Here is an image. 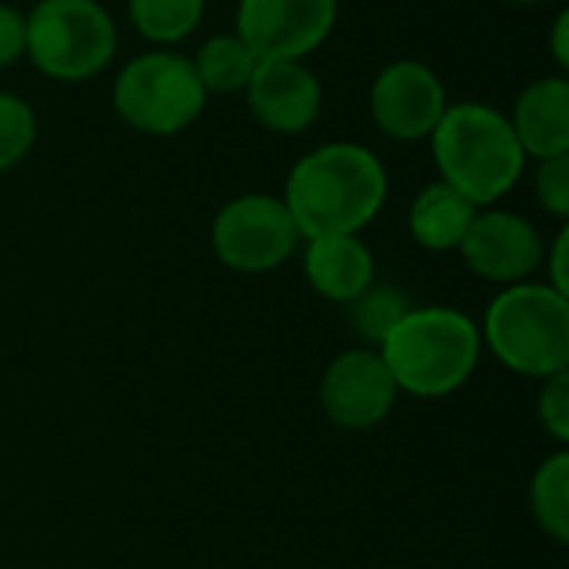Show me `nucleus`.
Masks as SVG:
<instances>
[{"label": "nucleus", "instance_id": "obj_1", "mask_svg": "<svg viewBox=\"0 0 569 569\" xmlns=\"http://www.w3.org/2000/svg\"><path fill=\"white\" fill-rule=\"evenodd\" d=\"M387 200V170L380 157L357 143H327L310 150L287 177L283 207L300 237H357Z\"/></svg>", "mask_w": 569, "mask_h": 569}, {"label": "nucleus", "instance_id": "obj_2", "mask_svg": "<svg viewBox=\"0 0 569 569\" xmlns=\"http://www.w3.org/2000/svg\"><path fill=\"white\" fill-rule=\"evenodd\" d=\"M430 140L443 183L463 193L473 207H490L510 193L527 163L510 120L487 103L447 107Z\"/></svg>", "mask_w": 569, "mask_h": 569}, {"label": "nucleus", "instance_id": "obj_3", "mask_svg": "<svg viewBox=\"0 0 569 569\" xmlns=\"http://www.w3.org/2000/svg\"><path fill=\"white\" fill-rule=\"evenodd\" d=\"M480 330L450 307L410 310L380 343V357L397 390L413 397H447L460 390L480 360Z\"/></svg>", "mask_w": 569, "mask_h": 569}, {"label": "nucleus", "instance_id": "obj_4", "mask_svg": "<svg viewBox=\"0 0 569 569\" xmlns=\"http://www.w3.org/2000/svg\"><path fill=\"white\" fill-rule=\"evenodd\" d=\"M483 337L493 357L523 377L569 367V300L550 283H510L487 310Z\"/></svg>", "mask_w": 569, "mask_h": 569}, {"label": "nucleus", "instance_id": "obj_5", "mask_svg": "<svg viewBox=\"0 0 569 569\" xmlns=\"http://www.w3.org/2000/svg\"><path fill=\"white\" fill-rule=\"evenodd\" d=\"M117 50V27L97 0H40L27 17V57L53 80H87Z\"/></svg>", "mask_w": 569, "mask_h": 569}, {"label": "nucleus", "instance_id": "obj_6", "mask_svg": "<svg viewBox=\"0 0 569 569\" xmlns=\"http://www.w3.org/2000/svg\"><path fill=\"white\" fill-rule=\"evenodd\" d=\"M207 103V90L193 70V60L153 50L133 57L117 83H113V107L140 133L170 137L187 130Z\"/></svg>", "mask_w": 569, "mask_h": 569}, {"label": "nucleus", "instance_id": "obj_7", "mask_svg": "<svg viewBox=\"0 0 569 569\" xmlns=\"http://www.w3.org/2000/svg\"><path fill=\"white\" fill-rule=\"evenodd\" d=\"M213 253L240 273H267L280 267L300 243V230L283 200L247 193L230 200L210 230Z\"/></svg>", "mask_w": 569, "mask_h": 569}, {"label": "nucleus", "instance_id": "obj_8", "mask_svg": "<svg viewBox=\"0 0 569 569\" xmlns=\"http://www.w3.org/2000/svg\"><path fill=\"white\" fill-rule=\"evenodd\" d=\"M337 23V0H240L237 37L260 60H303Z\"/></svg>", "mask_w": 569, "mask_h": 569}, {"label": "nucleus", "instance_id": "obj_9", "mask_svg": "<svg viewBox=\"0 0 569 569\" xmlns=\"http://www.w3.org/2000/svg\"><path fill=\"white\" fill-rule=\"evenodd\" d=\"M447 90L440 77L417 60H397L383 67L370 87V113L387 137L423 140L447 113Z\"/></svg>", "mask_w": 569, "mask_h": 569}, {"label": "nucleus", "instance_id": "obj_10", "mask_svg": "<svg viewBox=\"0 0 569 569\" xmlns=\"http://www.w3.org/2000/svg\"><path fill=\"white\" fill-rule=\"evenodd\" d=\"M397 380L387 370L377 350H347L340 353L320 383V403L330 423L343 430L377 427L397 400Z\"/></svg>", "mask_w": 569, "mask_h": 569}, {"label": "nucleus", "instance_id": "obj_11", "mask_svg": "<svg viewBox=\"0 0 569 569\" xmlns=\"http://www.w3.org/2000/svg\"><path fill=\"white\" fill-rule=\"evenodd\" d=\"M457 250L477 277L493 283H523L543 260L537 227L507 210H477Z\"/></svg>", "mask_w": 569, "mask_h": 569}, {"label": "nucleus", "instance_id": "obj_12", "mask_svg": "<svg viewBox=\"0 0 569 569\" xmlns=\"http://www.w3.org/2000/svg\"><path fill=\"white\" fill-rule=\"evenodd\" d=\"M243 90L250 113L277 133L307 130L323 107L320 80L300 60H260Z\"/></svg>", "mask_w": 569, "mask_h": 569}, {"label": "nucleus", "instance_id": "obj_13", "mask_svg": "<svg viewBox=\"0 0 569 569\" xmlns=\"http://www.w3.org/2000/svg\"><path fill=\"white\" fill-rule=\"evenodd\" d=\"M527 157H563L569 153V83L563 77L533 80L510 120Z\"/></svg>", "mask_w": 569, "mask_h": 569}, {"label": "nucleus", "instance_id": "obj_14", "mask_svg": "<svg viewBox=\"0 0 569 569\" xmlns=\"http://www.w3.org/2000/svg\"><path fill=\"white\" fill-rule=\"evenodd\" d=\"M303 270L310 287L333 303H353L373 283V257L357 237L310 240Z\"/></svg>", "mask_w": 569, "mask_h": 569}, {"label": "nucleus", "instance_id": "obj_15", "mask_svg": "<svg viewBox=\"0 0 569 569\" xmlns=\"http://www.w3.org/2000/svg\"><path fill=\"white\" fill-rule=\"evenodd\" d=\"M480 207L450 183H430L410 207V233L427 250H457Z\"/></svg>", "mask_w": 569, "mask_h": 569}, {"label": "nucleus", "instance_id": "obj_16", "mask_svg": "<svg viewBox=\"0 0 569 569\" xmlns=\"http://www.w3.org/2000/svg\"><path fill=\"white\" fill-rule=\"evenodd\" d=\"M257 63L260 57L237 33H220L197 50L193 70L207 93H233L250 83Z\"/></svg>", "mask_w": 569, "mask_h": 569}, {"label": "nucleus", "instance_id": "obj_17", "mask_svg": "<svg viewBox=\"0 0 569 569\" xmlns=\"http://www.w3.org/2000/svg\"><path fill=\"white\" fill-rule=\"evenodd\" d=\"M530 507L547 537L557 543L569 540V453H553L530 483Z\"/></svg>", "mask_w": 569, "mask_h": 569}, {"label": "nucleus", "instance_id": "obj_18", "mask_svg": "<svg viewBox=\"0 0 569 569\" xmlns=\"http://www.w3.org/2000/svg\"><path fill=\"white\" fill-rule=\"evenodd\" d=\"M203 0H130L133 27L153 43H177L197 30Z\"/></svg>", "mask_w": 569, "mask_h": 569}, {"label": "nucleus", "instance_id": "obj_19", "mask_svg": "<svg viewBox=\"0 0 569 569\" xmlns=\"http://www.w3.org/2000/svg\"><path fill=\"white\" fill-rule=\"evenodd\" d=\"M410 300L397 290V287H377L370 283L353 303H350V317L357 323V330L370 340V343H383L387 333L410 313Z\"/></svg>", "mask_w": 569, "mask_h": 569}, {"label": "nucleus", "instance_id": "obj_20", "mask_svg": "<svg viewBox=\"0 0 569 569\" xmlns=\"http://www.w3.org/2000/svg\"><path fill=\"white\" fill-rule=\"evenodd\" d=\"M37 140V117L30 103L0 90V170L17 167Z\"/></svg>", "mask_w": 569, "mask_h": 569}, {"label": "nucleus", "instance_id": "obj_21", "mask_svg": "<svg viewBox=\"0 0 569 569\" xmlns=\"http://www.w3.org/2000/svg\"><path fill=\"white\" fill-rule=\"evenodd\" d=\"M537 407H540V420H543V427L550 430V437H553V440H560V443H567L569 440V373L567 370H560V373L547 377V383H543V390H540Z\"/></svg>", "mask_w": 569, "mask_h": 569}, {"label": "nucleus", "instance_id": "obj_22", "mask_svg": "<svg viewBox=\"0 0 569 569\" xmlns=\"http://www.w3.org/2000/svg\"><path fill=\"white\" fill-rule=\"evenodd\" d=\"M537 200L553 217H569V153L540 160V170H537Z\"/></svg>", "mask_w": 569, "mask_h": 569}, {"label": "nucleus", "instance_id": "obj_23", "mask_svg": "<svg viewBox=\"0 0 569 569\" xmlns=\"http://www.w3.org/2000/svg\"><path fill=\"white\" fill-rule=\"evenodd\" d=\"M27 53V17L0 3V67H10Z\"/></svg>", "mask_w": 569, "mask_h": 569}, {"label": "nucleus", "instance_id": "obj_24", "mask_svg": "<svg viewBox=\"0 0 569 569\" xmlns=\"http://www.w3.org/2000/svg\"><path fill=\"white\" fill-rule=\"evenodd\" d=\"M567 247H569V230H560L557 243H553V257H550V277H553V290L567 293L569 280H567Z\"/></svg>", "mask_w": 569, "mask_h": 569}, {"label": "nucleus", "instance_id": "obj_25", "mask_svg": "<svg viewBox=\"0 0 569 569\" xmlns=\"http://www.w3.org/2000/svg\"><path fill=\"white\" fill-rule=\"evenodd\" d=\"M553 57L560 67H569V10H563L557 17V27H553Z\"/></svg>", "mask_w": 569, "mask_h": 569}, {"label": "nucleus", "instance_id": "obj_26", "mask_svg": "<svg viewBox=\"0 0 569 569\" xmlns=\"http://www.w3.org/2000/svg\"><path fill=\"white\" fill-rule=\"evenodd\" d=\"M510 3H537V0H510Z\"/></svg>", "mask_w": 569, "mask_h": 569}]
</instances>
